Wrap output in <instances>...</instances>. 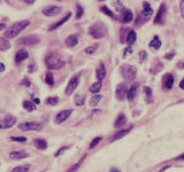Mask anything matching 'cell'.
I'll list each match as a JSON object with an SVG mask.
<instances>
[{
  "label": "cell",
  "mask_w": 184,
  "mask_h": 172,
  "mask_svg": "<svg viewBox=\"0 0 184 172\" xmlns=\"http://www.w3.org/2000/svg\"><path fill=\"white\" fill-rule=\"evenodd\" d=\"M45 64L46 67L51 70H59L64 67V60L63 57L58 53V52L52 51L50 53H47L45 56Z\"/></svg>",
  "instance_id": "obj_1"
},
{
  "label": "cell",
  "mask_w": 184,
  "mask_h": 172,
  "mask_svg": "<svg viewBox=\"0 0 184 172\" xmlns=\"http://www.w3.org/2000/svg\"><path fill=\"white\" fill-rule=\"evenodd\" d=\"M30 23L31 22H30L29 20H22V21H17V22H15L14 24H12L11 27L5 31V33H4L5 39L6 38L12 39V38H14V37H16L21 31H23L25 28H28L29 25H30Z\"/></svg>",
  "instance_id": "obj_2"
},
{
  "label": "cell",
  "mask_w": 184,
  "mask_h": 172,
  "mask_svg": "<svg viewBox=\"0 0 184 172\" xmlns=\"http://www.w3.org/2000/svg\"><path fill=\"white\" fill-rule=\"evenodd\" d=\"M89 33L94 39H101L107 33V29H106L104 23L97 22L94 24H92L91 27L89 28Z\"/></svg>",
  "instance_id": "obj_3"
},
{
  "label": "cell",
  "mask_w": 184,
  "mask_h": 172,
  "mask_svg": "<svg viewBox=\"0 0 184 172\" xmlns=\"http://www.w3.org/2000/svg\"><path fill=\"white\" fill-rule=\"evenodd\" d=\"M120 74L126 81H132L137 75V68L130 64H122L120 67Z\"/></svg>",
  "instance_id": "obj_4"
},
{
  "label": "cell",
  "mask_w": 184,
  "mask_h": 172,
  "mask_svg": "<svg viewBox=\"0 0 184 172\" xmlns=\"http://www.w3.org/2000/svg\"><path fill=\"white\" fill-rule=\"evenodd\" d=\"M44 125L38 122H24L18 124V129L21 131H41Z\"/></svg>",
  "instance_id": "obj_5"
},
{
  "label": "cell",
  "mask_w": 184,
  "mask_h": 172,
  "mask_svg": "<svg viewBox=\"0 0 184 172\" xmlns=\"http://www.w3.org/2000/svg\"><path fill=\"white\" fill-rule=\"evenodd\" d=\"M16 123V117L13 115H7L5 117L0 118V130H7L15 125Z\"/></svg>",
  "instance_id": "obj_6"
},
{
  "label": "cell",
  "mask_w": 184,
  "mask_h": 172,
  "mask_svg": "<svg viewBox=\"0 0 184 172\" xmlns=\"http://www.w3.org/2000/svg\"><path fill=\"white\" fill-rule=\"evenodd\" d=\"M40 41L39 36L37 34H30V36H25V37H22L21 39L18 40V45H24V46H32L38 44Z\"/></svg>",
  "instance_id": "obj_7"
},
{
  "label": "cell",
  "mask_w": 184,
  "mask_h": 172,
  "mask_svg": "<svg viewBox=\"0 0 184 172\" xmlns=\"http://www.w3.org/2000/svg\"><path fill=\"white\" fill-rule=\"evenodd\" d=\"M78 84H80V76H78V75H75L74 77H71L70 80L68 81L67 87H66V90H64V93H66L67 95H71V94L76 91Z\"/></svg>",
  "instance_id": "obj_8"
},
{
  "label": "cell",
  "mask_w": 184,
  "mask_h": 172,
  "mask_svg": "<svg viewBox=\"0 0 184 172\" xmlns=\"http://www.w3.org/2000/svg\"><path fill=\"white\" fill-rule=\"evenodd\" d=\"M115 95L117 100H124L128 95V87H126V83H120L119 85L116 86V90H115Z\"/></svg>",
  "instance_id": "obj_9"
},
{
  "label": "cell",
  "mask_w": 184,
  "mask_h": 172,
  "mask_svg": "<svg viewBox=\"0 0 184 172\" xmlns=\"http://www.w3.org/2000/svg\"><path fill=\"white\" fill-rule=\"evenodd\" d=\"M166 13H167V8H166V4H161L160 7H159V11H158V14L154 18V23L155 24H163L165 23V20H166Z\"/></svg>",
  "instance_id": "obj_10"
},
{
  "label": "cell",
  "mask_w": 184,
  "mask_h": 172,
  "mask_svg": "<svg viewBox=\"0 0 184 172\" xmlns=\"http://www.w3.org/2000/svg\"><path fill=\"white\" fill-rule=\"evenodd\" d=\"M60 11H61V7L51 5V6L45 7L41 13H43L45 16H55V15H58V14H60Z\"/></svg>",
  "instance_id": "obj_11"
},
{
  "label": "cell",
  "mask_w": 184,
  "mask_h": 172,
  "mask_svg": "<svg viewBox=\"0 0 184 172\" xmlns=\"http://www.w3.org/2000/svg\"><path fill=\"white\" fill-rule=\"evenodd\" d=\"M71 114H73V109H67V110H62V111L58 113V115L55 116V123H57V124H61V123H63Z\"/></svg>",
  "instance_id": "obj_12"
},
{
  "label": "cell",
  "mask_w": 184,
  "mask_h": 172,
  "mask_svg": "<svg viewBox=\"0 0 184 172\" xmlns=\"http://www.w3.org/2000/svg\"><path fill=\"white\" fill-rule=\"evenodd\" d=\"M29 157V154L24 150H14V151H11L9 153V158L14 161H18V160H24Z\"/></svg>",
  "instance_id": "obj_13"
},
{
  "label": "cell",
  "mask_w": 184,
  "mask_h": 172,
  "mask_svg": "<svg viewBox=\"0 0 184 172\" xmlns=\"http://www.w3.org/2000/svg\"><path fill=\"white\" fill-rule=\"evenodd\" d=\"M162 85L166 90H172L174 85V76L172 74H166L162 77Z\"/></svg>",
  "instance_id": "obj_14"
},
{
  "label": "cell",
  "mask_w": 184,
  "mask_h": 172,
  "mask_svg": "<svg viewBox=\"0 0 184 172\" xmlns=\"http://www.w3.org/2000/svg\"><path fill=\"white\" fill-rule=\"evenodd\" d=\"M70 17H71V13H67V15H66V16H63L62 18L59 21V22H57V23H54V24H52V25H50V27H48V31H53V30L58 29L59 27L63 25V24L67 22Z\"/></svg>",
  "instance_id": "obj_15"
},
{
  "label": "cell",
  "mask_w": 184,
  "mask_h": 172,
  "mask_svg": "<svg viewBox=\"0 0 184 172\" xmlns=\"http://www.w3.org/2000/svg\"><path fill=\"white\" fill-rule=\"evenodd\" d=\"M29 59V53L27 49H20L17 51V53L15 54V62L16 63H20V62H23L24 60Z\"/></svg>",
  "instance_id": "obj_16"
},
{
  "label": "cell",
  "mask_w": 184,
  "mask_h": 172,
  "mask_svg": "<svg viewBox=\"0 0 184 172\" xmlns=\"http://www.w3.org/2000/svg\"><path fill=\"white\" fill-rule=\"evenodd\" d=\"M78 40H80V36L78 34H70L66 38V45L68 47H74L78 44Z\"/></svg>",
  "instance_id": "obj_17"
},
{
  "label": "cell",
  "mask_w": 184,
  "mask_h": 172,
  "mask_svg": "<svg viewBox=\"0 0 184 172\" xmlns=\"http://www.w3.org/2000/svg\"><path fill=\"white\" fill-rule=\"evenodd\" d=\"M96 76H97L98 81H101V80L106 77V68H105L104 63H100V64H99V67H98L97 70H96Z\"/></svg>",
  "instance_id": "obj_18"
},
{
  "label": "cell",
  "mask_w": 184,
  "mask_h": 172,
  "mask_svg": "<svg viewBox=\"0 0 184 172\" xmlns=\"http://www.w3.org/2000/svg\"><path fill=\"white\" fill-rule=\"evenodd\" d=\"M138 83H135V84H132L130 86V88L128 90V95H126V99L129 100V101H132L133 100V97L136 95V93H137V90H138Z\"/></svg>",
  "instance_id": "obj_19"
},
{
  "label": "cell",
  "mask_w": 184,
  "mask_h": 172,
  "mask_svg": "<svg viewBox=\"0 0 184 172\" xmlns=\"http://www.w3.org/2000/svg\"><path fill=\"white\" fill-rule=\"evenodd\" d=\"M144 95H145V101L147 103L153 102V93L149 86H144Z\"/></svg>",
  "instance_id": "obj_20"
},
{
  "label": "cell",
  "mask_w": 184,
  "mask_h": 172,
  "mask_svg": "<svg viewBox=\"0 0 184 172\" xmlns=\"http://www.w3.org/2000/svg\"><path fill=\"white\" fill-rule=\"evenodd\" d=\"M126 117L124 116V114H120L117 116L116 120H115L114 126L116 129H120V127H122L123 125H126Z\"/></svg>",
  "instance_id": "obj_21"
},
{
  "label": "cell",
  "mask_w": 184,
  "mask_h": 172,
  "mask_svg": "<svg viewBox=\"0 0 184 172\" xmlns=\"http://www.w3.org/2000/svg\"><path fill=\"white\" fill-rule=\"evenodd\" d=\"M133 18V15L130 9H126L122 13V22L123 23H130Z\"/></svg>",
  "instance_id": "obj_22"
},
{
  "label": "cell",
  "mask_w": 184,
  "mask_h": 172,
  "mask_svg": "<svg viewBox=\"0 0 184 172\" xmlns=\"http://www.w3.org/2000/svg\"><path fill=\"white\" fill-rule=\"evenodd\" d=\"M34 143L39 150H45L47 148V141L45 139H34Z\"/></svg>",
  "instance_id": "obj_23"
},
{
  "label": "cell",
  "mask_w": 184,
  "mask_h": 172,
  "mask_svg": "<svg viewBox=\"0 0 184 172\" xmlns=\"http://www.w3.org/2000/svg\"><path fill=\"white\" fill-rule=\"evenodd\" d=\"M142 14L146 17L151 16V15L153 14V9L151 8V6H150V4L147 1H145L143 4V11H142Z\"/></svg>",
  "instance_id": "obj_24"
},
{
  "label": "cell",
  "mask_w": 184,
  "mask_h": 172,
  "mask_svg": "<svg viewBox=\"0 0 184 172\" xmlns=\"http://www.w3.org/2000/svg\"><path fill=\"white\" fill-rule=\"evenodd\" d=\"M131 130V127H129V129H126V130H122V131H120L119 133H116V134H114L113 137L109 139V141L110 142H113V141H115V140H117V139H120V138H122L123 135H126V134H128L129 133V131Z\"/></svg>",
  "instance_id": "obj_25"
},
{
  "label": "cell",
  "mask_w": 184,
  "mask_h": 172,
  "mask_svg": "<svg viewBox=\"0 0 184 172\" xmlns=\"http://www.w3.org/2000/svg\"><path fill=\"white\" fill-rule=\"evenodd\" d=\"M101 99H103V95H101V94H96V95H93V97L90 99L89 104H90L91 107H96L98 103L101 101Z\"/></svg>",
  "instance_id": "obj_26"
},
{
  "label": "cell",
  "mask_w": 184,
  "mask_h": 172,
  "mask_svg": "<svg viewBox=\"0 0 184 172\" xmlns=\"http://www.w3.org/2000/svg\"><path fill=\"white\" fill-rule=\"evenodd\" d=\"M149 46L150 47H153L155 49H159L161 47V40L159 39V37H158V36H154V38L150 41Z\"/></svg>",
  "instance_id": "obj_27"
},
{
  "label": "cell",
  "mask_w": 184,
  "mask_h": 172,
  "mask_svg": "<svg viewBox=\"0 0 184 172\" xmlns=\"http://www.w3.org/2000/svg\"><path fill=\"white\" fill-rule=\"evenodd\" d=\"M137 39V33H136V31H133V30H130V32L128 33V37H126V43L129 44V45H132L135 41Z\"/></svg>",
  "instance_id": "obj_28"
},
{
  "label": "cell",
  "mask_w": 184,
  "mask_h": 172,
  "mask_svg": "<svg viewBox=\"0 0 184 172\" xmlns=\"http://www.w3.org/2000/svg\"><path fill=\"white\" fill-rule=\"evenodd\" d=\"M22 106L27 111H34L36 109V104L34 102H31V101H29V100H24Z\"/></svg>",
  "instance_id": "obj_29"
},
{
  "label": "cell",
  "mask_w": 184,
  "mask_h": 172,
  "mask_svg": "<svg viewBox=\"0 0 184 172\" xmlns=\"http://www.w3.org/2000/svg\"><path fill=\"white\" fill-rule=\"evenodd\" d=\"M60 101V99L58 97H48L45 99V103L47 106H57Z\"/></svg>",
  "instance_id": "obj_30"
},
{
  "label": "cell",
  "mask_w": 184,
  "mask_h": 172,
  "mask_svg": "<svg viewBox=\"0 0 184 172\" xmlns=\"http://www.w3.org/2000/svg\"><path fill=\"white\" fill-rule=\"evenodd\" d=\"M101 86H103V83L101 81H96V83H93L91 86H90V92L92 93H97L101 90Z\"/></svg>",
  "instance_id": "obj_31"
},
{
  "label": "cell",
  "mask_w": 184,
  "mask_h": 172,
  "mask_svg": "<svg viewBox=\"0 0 184 172\" xmlns=\"http://www.w3.org/2000/svg\"><path fill=\"white\" fill-rule=\"evenodd\" d=\"M11 47V43L5 38H0V51H7Z\"/></svg>",
  "instance_id": "obj_32"
},
{
  "label": "cell",
  "mask_w": 184,
  "mask_h": 172,
  "mask_svg": "<svg viewBox=\"0 0 184 172\" xmlns=\"http://www.w3.org/2000/svg\"><path fill=\"white\" fill-rule=\"evenodd\" d=\"M100 11H103L104 14H105V15H107V16H109V17H112V18H116V16H115V14L114 13H113V11H110V9H109L108 7H107V6H101V7H100Z\"/></svg>",
  "instance_id": "obj_33"
},
{
  "label": "cell",
  "mask_w": 184,
  "mask_h": 172,
  "mask_svg": "<svg viewBox=\"0 0 184 172\" xmlns=\"http://www.w3.org/2000/svg\"><path fill=\"white\" fill-rule=\"evenodd\" d=\"M30 165L28 164H24V165H20V166H16V167H14L11 172H29L30 171Z\"/></svg>",
  "instance_id": "obj_34"
},
{
  "label": "cell",
  "mask_w": 184,
  "mask_h": 172,
  "mask_svg": "<svg viewBox=\"0 0 184 172\" xmlns=\"http://www.w3.org/2000/svg\"><path fill=\"white\" fill-rule=\"evenodd\" d=\"M75 101V104L76 106H83L84 102H85V97L84 95H82V94H77L74 99Z\"/></svg>",
  "instance_id": "obj_35"
},
{
  "label": "cell",
  "mask_w": 184,
  "mask_h": 172,
  "mask_svg": "<svg viewBox=\"0 0 184 172\" xmlns=\"http://www.w3.org/2000/svg\"><path fill=\"white\" fill-rule=\"evenodd\" d=\"M98 47H99V44H94V45L92 46H89V47L85 48V53L86 54H93L98 49Z\"/></svg>",
  "instance_id": "obj_36"
},
{
  "label": "cell",
  "mask_w": 184,
  "mask_h": 172,
  "mask_svg": "<svg viewBox=\"0 0 184 172\" xmlns=\"http://www.w3.org/2000/svg\"><path fill=\"white\" fill-rule=\"evenodd\" d=\"M45 81H46V84H48L50 86L54 85V78H53V75H52V74H46Z\"/></svg>",
  "instance_id": "obj_37"
},
{
  "label": "cell",
  "mask_w": 184,
  "mask_h": 172,
  "mask_svg": "<svg viewBox=\"0 0 184 172\" xmlns=\"http://www.w3.org/2000/svg\"><path fill=\"white\" fill-rule=\"evenodd\" d=\"M76 8H77V13H76V18L77 20H80V17L83 16V13H84V11H83V7L80 5V4H77L76 5Z\"/></svg>",
  "instance_id": "obj_38"
},
{
  "label": "cell",
  "mask_w": 184,
  "mask_h": 172,
  "mask_svg": "<svg viewBox=\"0 0 184 172\" xmlns=\"http://www.w3.org/2000/svg\"><path fill=\"white\" fill-rule=\"evenodd\" d=\"M101 139H103V138L101 137H97V138H94V139H93V140H92L91 141V143H90V146H89V148L90 149H93L94 148V147H96V146H97L98 143L100 142V141H101Z\"/></svg>",
  "instance_id": "obj_39"
},
{
  "label": "cell",
  "mask_w": 184,
  "mask_h": 172,
  "mask_svg": "<svg viewBox=\"0 0 184 172\" xmlns=\"http://www.w3.org/2000/svg\"><path fill=\"white\" fill-rule=\"evenodd\" d=\"M11 141H15V142H25L27 138L25 137H11L9 138Z\"/></svg>",
  "instance_id": "obj_40"
},
{
  "label": "cell",
  "mask_w": 184,
  "mask_h": 172,
  "mask_svg": "<svg viewBox=\"0 0 184 172\" xmlns=\"http://www.w3.org/2000/svg\"><path fill=\"white\" fill-rule=\"evenodd\" d=\"M67 149H69V147H61V148L59 149L57 153L54 154V157H59V156H61V155H62Z\"/></svg>",
  "instance_id": "obj_41"
},
{
  "label": "cell",
  "mask_w": 184,
  "mask_h": 172,
  "mask_svg": "<svg viewBox=\"0 0 184 172\" xmlns=\"http://www.w3.org/2000/svg\"><path fill=\"white\" fill-rule=\"evenodd\" d=\"M84 158H85V156H83V157H82V160H80V162L77 163V164H75V165L73 166V167H70V170H68L67 172H74L75 170H77V167H78V166H80V164H82V162H83V160H84Z\"/></svg>",
  "instance_id": "obj_42"
},
{
  "label": "cell",
  "mask_w": 184,
  "mask_h": 172,
  "mask_svg": "<svg viewBox=\"0 0 184 172\" xmlns=\"http://www.w3.org/2000/svg\"><path fill=\"white\" fill-rule=\"evenodd\" d=\"M21 85H24V86H27V87H30L31 86V81L25 77L24 79H22L21 80Z\"/></svg>",
  "instance_id": "obj_43"
},
{
  "label": "cell",
  "mask_w": 184,
  "mask_h": 172,
  "mask_svg": "<svg viewBox=\"0 0 184 172\" xmlns=\"http://www.w3.org/2000/svg\"><path fill=\"white\" fill-rule=\"evenodd\" d=\"M139 59H140V61L146 60V59H147V53L145 51H140L139 52Z\"/></svg>",
  "instance_id": "obj_44"
},
{
  "label": "cell",
  "mask_w": 184,
  "mask_h": 172,
  "mask_svg": "<svg viewBox=\"0 0 184 172\" xmlns=\"http://www.w3.org/2000/svg\"><path fill=\"white\" fill-rule=\"evenodd\" d=\"M28 68H29V69H28V71L30 72V74H31V72H34V71H36V63H34V62L30 63Z\"/></svg>",
  "instance_id": "obj_45"
},
{
  "label": "cell",
  "mask_w": 184,
  "mask_h": 172,
  "mask_svg": "<svg viewBox=\"0 0 184 172\" xmlns=\"http://www.w3.org/2000/svg\"><path fill=\"white\" fill-rule=\"evenodd\" d=\"M179 8H181V15L184 18V0L179 1Z\"/></svg>",
  "instance_id": "obj_46"
},
{
  "label": "cell",
  "mask_w": 184,
  "mask_h": 172,
  "mask_svg": "<svg viewBox=\"0 0 184 172\" xmlns=\"http://www.w3.org/2000/svg\"><path fill=\"white\" fill-rule=\"evenodd\" d=\"M177 67L179 69H184V60H182V61H179V62L177 63Z\"/></svg>",
  "instance_id": "obj_47"
},
{
  "label": "cell",
  "mask_w": 184,
  "mask_h": 172,
  "mask_svg": "<svg viewBox=\"0 0 184 172\" xmlns=\"http://www.w3.org/2000/svg\"><path fill=\"white\" fill-rule=\"evenodd\" d=\"M174 55H175V52H172V53H169V54H167L165 57H166L167 60H169V59H170V57H172Z\"/></svg>",
  "instance_id": "obj_48"
},
{
  "label": "cell",
  "mask_w": 184,
  "mask_h": 172,
  "mask_svg": "<svg viewBox=\"0 0 184 172\" xmlns=\"http://www.w3.org/2000/svg\"><path fill=\"white\" fill-rule=\"evenodd\" d=\"M183 160H184V153L182 155H179V156L176 157V161H183Z\"/></svg>",
  "instance_id": "obj_49"
},
{
  "label": "cell",
  "mask_w": 184,
  "mask_h": 172,
  "mask_svg": "<svg viewBox=\"0 0 184 172\" xmlns=\"http://www.w3.org/2000/svg\"><path fill=\"white\" fill-rule=\"evenodd\" d=\"M1 71H5V64L4 63H0V72Z\"/></svg>",
  "instance_id": "obj_50"
},
{
  "label": "cell",
  "mask_w": 184,
  "mask_h": 172,
  "mask_svg": "<svg viewBox=\"0 0 184 172\" xmlns=\"http://www.w3.org/2000/svg\"><path fill=\"white\" fill-rule=\"evenodd\" d=\"M34 104H39L40 100L38 99V97H34Z\"/></svg>",
  "instance_id": "obj_51"
},
{
  "label": "cell",
  "mask_w": 184,
  "mask_h": 172,
  "mask_svg": "<svg viewBox=\"0 0 184 172\" xmlns=\"http://www.w3.org/2000/svg\"><path fill=\"white\" fill-rule=\"evenodd\" d=\"M5 28H6L5 23H0V31H2V30H4Z\"/></svg>",
  "instance_id": "obj_52"
},
{
  "label": "cell",
  "mask_w": 184,
  "mask_h": 172,
  "mask_svg": "<svg viewBox=\"0 0 184 172\" xmlns=\"http://www.w3.org/2000/svg\"><path fill=\"white\" fill-rule=\"evenodd\" d=\"M109 172H121L120 170H119V169H116V167H112V169H110V171Z\"/></svg>",
  "instance_id": "obj_53"
},
{
  "label": "cell",
  "mask_w": 184,
  "mask_h": 172,
  "mask_svg": "<svg viewBox=\"0 0 184 172\" xmlns=\"http://www.w3.org/2000/svg\"><path fill=\"white\" fill-rule=\"evenodd\" d=\"M179 87H181L182 90H184V79L181 80V83H179Z\"/></svg>",
  "instance_id": "obj_54"
},
{
  "label": "cell",
  "mask_w": 184,
  "mask_h": 172,
  "mask_svg": "<svg viewBox=\"0 0 184 172\" xmlns=\"http://www.w3.org/2000/svg\"><path fill=\"white\" fill-rule=\"evenodd\" d=\"M41 172H46V170H43V171H41Z\"/></svg>",
  "instance_id": "obj_55"
}]
</instances>
